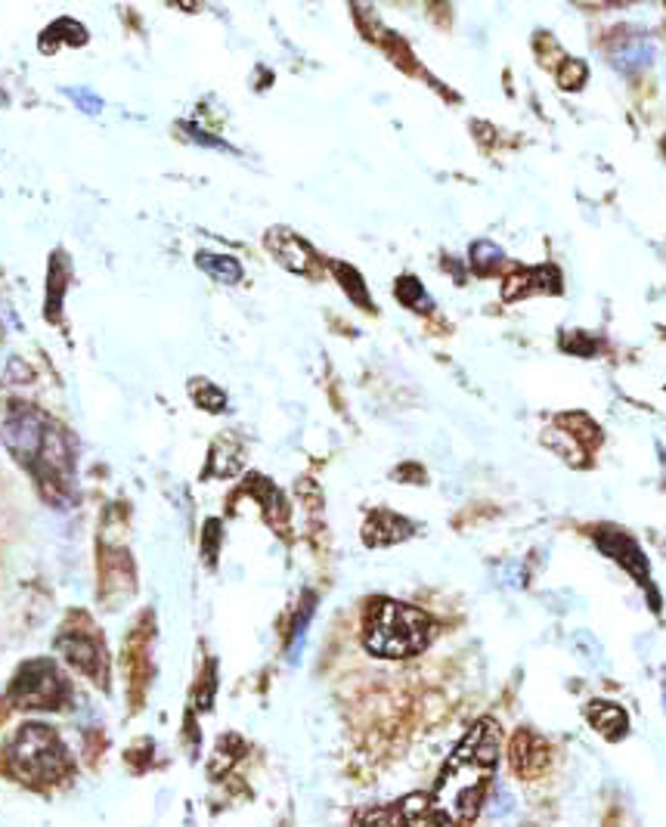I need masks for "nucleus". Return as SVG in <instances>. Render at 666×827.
<instances>
[{
	"label": "nucleus",
	"instance_id": "nucleus-1",
	"mask_svg": "<svg viewBox=\"0 0 666 827\" xmlns=\"http://www.w3.org/2000/svg\"><path fill=\"white\" fill-rule=\"evenodd\" d=\"M500 725L493 719H480L453 750L428 800V815L440 827H468L478 822L487 787L500 763Z\"/></svg>",
	"mask_w": 666,
	"mask_h": 827
},
{
	"label": "nucleus",
	"instance_id": "nucleus-2",
	"mask_svg": "<svg viewBox=\"0 0 666 827\" xmlns=\"http://www.w3.org/2000/svg\"><path fill=\"white\" fill-rule=\"evenodd\" d=\"M431 636H435V621L425 611L391 599L375 601L366 614V626H363L366 651L373 657H385V661L413 657L428 648Z\"/></svg>",
	"mask_w": 666,
	"mask_h": 827
},
{
	"label": "nucleus",
	"instance_id": "nucleus-3",
	"mask_svg": "<svg viewBox=\"0 0 666 827\" xmlns=\"http://www.w3.org/2000/svg\"><path fill=\"white\" fill-rule=\"evenodd\" d=\"M10 763H13V772L32 781V785H41V781H53L65 775L68 768V756H65V747L60 744V738L41 723H32L20 728L16 741L10 747Z\"/></svg>",
	"mask_w": 666,
	"mask_h": 827
},
{
	"label": "nucleus",
	"instance_id": "nucleus-4",
	"mask_svg": "<svg viewBox=\"0 0 666 827\" xmlns=\"http://www.w3.org/2000/svg\"><path fill=\"white\" fill-rule=\"evenodd\" d=\"M13 701L28 710H50L60 706L65 698L63 676L56 673V666L47 661L28 663L20 673V679L13 682Z\"/></svg>",
	"mask_w": 666,
	"mask_h": 827
},
{
	"label": "nucleus",
	"instance_id": "nucleus-5",
	"mask_svg": "<svg viewBox=\"0 0 666 827\" xmlns=\"http://www.w3.org/2000/svg\"><path fill=\"white\" fill-rule=\"evenodd\" d=\"M3 443L10 447V453L22 459V462H35L38 453L43 450V428L41 415H35L32 410H13L3 422Z\"/></svg>",
	"mask_w": 666,
	"mask_h": 827
},
{
	"label": "nucleus",
	"instance_id": "nucleus-6",
	"mask_svg": "<svg viewBox=\"0 0 666 827\" xmlns=\"http://www.w3.org/2000/svg\"><path fill=\"white\" fill-rule=\"evenodd\" d=\"M425 815H428V797L413 793V797L400 800L394 806L360 812L356 815V827H418Z\"/></svg>",
	"mask_w": 666,
	"mask_h": 827
},
{
	"label": "nucleus",
	"instance_id": "nucleus-7",
	"mask_svg": "<svg viewBox=\"0 0 666 827\" xmlns=\"http://www.w3.org/2000/svg\"><path fill=\"white\" fill-rule=\"evenodd\" d=\"M549 760L552 756H549L545 741L540 735L527 731V728H520L518 735L512 738V744H508V763H512L518 778H540L542 772L549 768Z\"/></svg>",
	"mask_w": 666,
	"mask_h": 827
},
{
	"label": "nucleus",
	"instance_id": "nucleus-8",
	"mask_svg": "<svg viewBox=\"0 0 666 827\" xmlns=\"http://www.w3.org/2000/svg\"><path fill=\"white\" fill-rule=\"evenodd\" d=\"M267 246H271V254L289 267L292 273H301V276H313L316 273V254L311 251V246L304 239H298L292 229H271L267 233Z\"/></svg>",
	"mask_w": 666,
	"mask_h": 827
},
{
	"label": "nucleus",
	"instance_id": "nucleus-9",
	"mask_svg": "<svg viewBox=\"0 0 666 827\" xmlns=\"http://www.w3.org/2000/svg\"><path fill=\"white\" fill-rule=\"evenodd\" d=\"M562 289V276L555 267H537V270H515L505 276L502 283V301H520L533 291H558Z\"/></svg>",
	"mask_w": 666,
	"mask_h": 827
},
{
	"label": "nucleus",
	"instance_id": "nucleus-10",
	"mask_svg": "<svg viewBox=\"0 0 666 827\" xmlns=\"http://www.w3.org/2000/svg\"><path fill=\"white\" fill-rule=\"evenodd\" d=\"M595 542H599V549H602L604 555L620 561L629 574H636L639 579H648V559L642 555L639 542L632 537H626L624 530H614V527L611 530H599Z\"/></svg>",
	"mask_w": 666,
	"mask_h": 827
},
{
	"label": "nucleus",
	"instance_id": "nucleus-11",
	"mask_svg": "<svg viewBox=\"0 0 666 827\" xmlns=\"http://www.w3.org/2000/svg\"><path fill=\"white\" fill-rule=\"evenodd\" d=\"M586 719L589 725L607 738V741H620L626 731H629V716H626L624 706L611 701H592L586 706Z\"/></svg>",
	"mask_w": 666,
	"mask_h": 827
},
{
	"label": "nucleus",
	"instance_id": "nucleus-12",
	"mask_svg": "<svg viewBox=\"0 0 666 827\" xmlns=\"http://www.w3.org/2000/svg\"><path fill=\"white\" fill-rule=\"evenodd\" d=\"M413 534V524L406 517L391 515V512H373L369 521H366V530H363V539L378 549V546H391V542H400Z\"/></svg>",
	"mask_w": 666,
	"mask_h": 827
},
{
	"label": "nucleus",
	"instance_id": "nucleus-13",
	"mask_svg": "<svg viewBox=\"0 0 666 827\" xmlns=\"http://www.w3.org/2000/svg\"><path fill=\"white\" fill-rule=\"evenodd\" d=\"M63 654L68 657V663H75L81 673L100 679L97 673L103 669V654H100V644H93L90 639H81V636H68V639L60 641Z\"/></svg>",
	"mask_w": 666,
	"mask_h": 827
},
{
	"label": "nucleus",
	"instance_id": "nucleus-14",
	"mask_svg": "<svg viewBox=\"0 0 666 827\" xmlns=\"http://www.w3.org/2000/svg\"><path fill=\"white\" fill-rule=\"evenodd\" d=\"M614 65L620 68V72H639V68H645L651 60H654V47L645 38H629L624 47H617L614 50Z\"/></svg>",
	"mask_w": 666,
	"mask_h": 827
},
{
	"label": "nucleus",
	"instance_id": "nucleus-15",
	"mask_svg": "<svg viewBox=\"0 0 666 827\" xmlns=\"http://www.w3.org/2000/svg\"><path fill=\"white\" fill-rule=\"evenodd\" d=\"M558 428L574 437L580 447H589V450H595V447L602 443V428L583 413H564L562 418H558Z\"/></svg>",
	"mask_w": 666,
	"mask_h": 827
},
{
	"label": "nucleus",
	"instance_id": "nucleus-16",
	"mask_svg": "<svg viewBox=\"0 0 666 827\" xmlns=\"http://www.w3.org/2000/svg\"><path fill=\"white\" fill-rule=\"evenodd\" d=\"M196 264L205 270L211 279L227 283V286L242 279V264H239L236 258H227V254H209V251H202V254L196 258Z\"/></svg>",
	"mask_w": 666,
	"mask_h": 827
},
{
	"label": "nucleus",
	"instance_id": "nucleus-17",
	"mask_svg": "<svg viewBox=\"0 0 666 827\" xmlns=\"http://www.w3.org/2000/svg\"><path fill=\"white\" fill-rule=\"evenodd\" d=\"M397 298H400V304H403V308H410V311H416V313L431 311V298H428V291L422 289V283H418L416 276H403V279H397Z\"/></svg>",
	"mask_w": 666,
	"mask_h": 827
},
{
	"label": "nucleus",
	"instance_id": "nucleus-18",
	"mask_svg": "<svg viewBox=\"0 0 666 827\" xmlns=\"http://www.w3.org/2000/svg\"><path fill=\"white\" fill-rule=\"evenodd\" d=\"M502 261L505 258H502V251L493 242H475L472 246V264H475L480 276H490L493 270H500Z\"/></svg>",
	"mask_w": 666,
	"mask_h": 827
},
{
	"label": "nucleus",
	"instance_id": "nucleus-19",
	"mask_svg": "<svg viewBox=\"0 0 666 827\" xmlns=\"http://www.w3.org/2000/svg\"><path fill=\"white\" fill-rule=\"evenodd\" d=\"M586 75H589V68H586L583 60H564V65L558 68V87L562 90H580L586 84Z\"/></svg>",
	"mask_w": 666,
	"mask_h": 827
},
{
	"label": "nucleus",
	"instance_id": "nucleus-20",
	"mask_svg": "<svg viewBox=\"0 0 666 827\" xmlns=\"http://www.w3.org/2000/svg\"><path fill=\"white\" fill-rule=\"evenodd\" d=\"M335 270H338V279H341V286L351 291V301H354V304H363L366 311H373V301H369V295H366V289H363V283L356 279L354 270L341 267V264H338Z\"/></svg>",
	"mask_w": 666,
	"mask_h": 827
},
{
	"label": "nucleus",
	"instance_id": "nucleus-21",
	"mask_svg": "<svg viewBox=\"0 0 666 827\" xmlns=\"http://www.w3.org/2000/svg\"><path fill=\"white\" fill-rule=\"evenodd\" d=\"M192 388H199V391H202V397H196V403H199V406L214 410V413H217V410H224V403H227V400H224V393L217 391V388H211L209 381H199V385H192Z\"/></svg>",
	"mask_w": 666,
	"mask_h": 827
},
{
	"label": "nucleus",
	"instance_id": "nucleus-22",
	"mask_svg": "<svg viewBox=\"0 0 666 827\" xmlns=\"http://www.w3.org/2000/svg\"><path fill=\"white\" fill-rule=\"evenodd\" d=\"M487 809H490V815H493V818H502V815L512 809V793H508L505 787H497L493 800H487Z\"/></svg>",
	"mask_w": 666,
	"mask_h": 827
},
{
	"label": "nucleus",
	"instance_id": "nucleus-23",
	"mask_svg": "<svg viewBox=\"0 0 666 827\" xmlns=\"http://www.w3.org/2000/svg\"><path fill=\"white\" fill-rule=\"evenodd\" d=\"M75 97H78V105L87 109V112H100V103H93V97L87 93V90H75Z\"/></svg>",
	"mask_w": 666,
	"mask_h": 827
},
{
	"label": "nucleus",
	"instance_id": "nucleus-24",
	"mask_svg": "<svg viewBox=\"0 0 666 827\" xmlns=\"http://www.w3.org/2000/svg\"><path fill=\"white\" fill-rule=\"evenodd\" d=\"M664 710H666V682H664Z\"/></svg>",
	"mask_w": 666,
	"mask_h": 827
},
{
	"label": "nucleus",
	"instance_id": "nucleus-25",
	"mask_svg": "<svg viewBox=\"0 0 666 827\" xmlns=\"http://www.w3.org/2000/svg\"><path fill=\"white\" fill-rule=\"evenodd\" d=\"M664 146H666V143H664Z\"/></svg>",
	"mask_w": 666,
	"mask_h": 827
}]
</instances>
